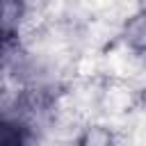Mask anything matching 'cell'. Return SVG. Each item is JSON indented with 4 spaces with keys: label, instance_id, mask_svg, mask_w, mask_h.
I'll return each instance as SVG.
<instances>
[{
    "label": "cell",
    "instance_id": "3",
    "mask_svg": "<svg viewBox=\"0 0 146 146\" xmlns=\"http://www.w3.org/2000/svg\"><path fill=\"white\" fill-rule=\"evenodd\" d=\"M2 43H5V34H2V27H0V50H2Z\"/></svg>",
    "mask_w": 146,
    "mask_h": 146
},
{
    "label": "cell",
    "instance_id": "1",
    "mask_svg": "<svg viewBox=\"0 0 146 146\" xmlns=\"http://www.w3.org/2000/svg\"><path fill=\"white\" fill-rule=\"evenodd\" d=\"M125 41L137 50H146V11L132 16L125 27Z\"/></svg>",
    "mask_w": 146,
    "mask_h": 146
},
{
    "label": "cell",
    "instance_id": "2",
    "mask_svg": "<svg viewBox=\"0 0 146 146\" xmlns=\"http://www.w3.org/2000/svg\"><path fill=\"white\" fill-rule=\"evenodd\" d=\"M0 146H25L23 132L7 121H0Z\"/></svg>",
    "mask_w": 146,
    "mask_h": 146
}]
</instances>
